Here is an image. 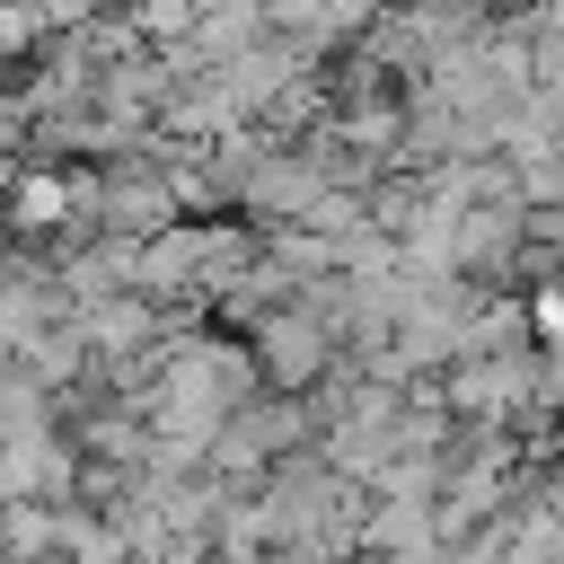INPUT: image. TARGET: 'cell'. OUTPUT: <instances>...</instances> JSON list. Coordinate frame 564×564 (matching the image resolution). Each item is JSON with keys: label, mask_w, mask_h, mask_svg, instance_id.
Wrapping results in <instances>:
<instances>
[{"label": "cell", "mask_w": 564, "mask_h": 564, "mask_svg": "<svg viewBox=\"0 0 564 564\" xmlns=\"http://www.w3.org/2000/svg\"><path fill=\"white\" fill-rule=\"evenodd\" d=\"M247 352H256V379L273 388V397H317L326 379H344L352 361H344V335L326 326V308L300 291L291 308H273L256 335H247Z\"/></svg>", "instance_id": "1"}]
</instances>
